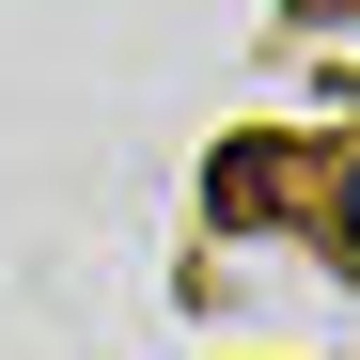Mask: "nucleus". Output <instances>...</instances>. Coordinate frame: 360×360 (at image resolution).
Here are the masks:
<instances>
[{
	"instance_id": "nucleus-1",
	"label": "nucleus",
	"mask_w": 360,
	"mask_h": 360,
	"mask_svg": "<svg viewBox=\"0 0 360 360\" xmlns=\"http://www.w3.org/2000/svg\"><path fill=\"white\" fill-rule=\"evenodd\" d=\"M345 251H360V172H345Z\"/></svg>"
}]
</instances>
